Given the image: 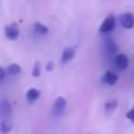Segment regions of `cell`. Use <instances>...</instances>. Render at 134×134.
<instances>
[{
	"instance_id": "5bb4252c",
	"label": "cell",
	"mask_w": 134,
	"mask_h": 134,
	"mask_svg": "<svg viewBox=\"0 0 134 134\" xmlns=\"http://www.w3.org/2000/svg\"><path fill=\"white\" fill-rule=\"evenodd\" d=\"M106 46H107V51H108L110 55H114V53L116 52V45H115V43H114L113 41L108 39L106 43Z\"/></svg>"
},
{
	"instance_id": "4fadbf2b",
	"label": "cell",
	"mask_w": 134,
	"mask_h": 134,
	"mask_svg": "<svg viewBox=\"0 0 134 134\" xmlns=\"http://www.w3.org/2000/svg\"><path fill=\"white\" fill-rule=\"evenodd\" d=\"M35 31L38 35H46L49 32V29L42 23H35Z\"/></svg>"
},
{
	"instance_id": "7c38bea8",
	"label": "cell",
	"mask_w": 134,
	"mask_h": 134,
	"mask_svg": "<svg viewBox=\"0 0 134 134\" xmlns=\"http://www.w3.org/2000/svg\"><path fill=\"white\" fill-rule=\"evenodd\" d=\"M0 111H1L3 114H6V115L11 114V113H12L11 104L8 103L7 101H1V102H0Z\"/></svg>"
},
{
	"instance_id": "5b68a950",
	"label": "cell",
	"mask_w": 134,
	"mask_h": 134,
	"mask_svg": "<svg viewBox=\"0 0 134 134\" xmlns=\"http://www.w3.org/2000/svg\"><path fill=\"white\" fill-rule=\"evenodd\" d=\"M66 107V101L63 99V97H57L55 100V103H53V107H52V113L53 115H59L64 111Z\"/></svg>"
},
{
	"instance_id": "30bf717a",
	"label": "cell",
	"mask_w": 134,
	"mask_h": 134,
	"mask_svg": "<svg viewBox=\"0 0 134 134\" xmlns=\"http://www.w3.org/2000/svg\"><path fill=\"white\" fill-rule=\"evenodd\" d=\"M12 128H13V125H12V122L8 121V120H3L1 124H0V132L4 134L10 133V132L12 131Z\"/></svg>"
},
{
	"instance_id": "277c9868",
	"label": "cell",
	"mask_w": 134,
	"mask_h": 134,
	"mask_svg": "<svg viewBox=\"0 0 134 134\" xmlns=\"http://www.w3.org/2000/svg\"><path fill=\"white\" fill-rule=\"evenodd\" d=\"M118 80H119V76L114 72V71L108 70V71H106V72L103 74L101 81H102V83H104V84H107V86L111 87V86H115V84H116Z\"/></svg>"
},
{
	"instance_id": "9c48e42d",
	"label": "cell",
	"mask_w": 134,
	"mask_h": 134,
	"mask_svg": "<svg viewBox=\"0 0 134 134\" xmlns=\"http://www.w3.org/2000/svg\"><path fill=\"white\" fill-rule=\"evenodd\" d=\"M116 108H118V100L111 99L104 103V111L107 114H111Z\"/></svg>"
},
{
	"instance_id": "8992f818",
	"label": "cell",
	"mask_w": 134,
	"mask_h": 134,
	"mask_svg": "<svg viewBox=\"0 0 134 134\" xmlns=\"http://www.w3.org/2000/svg\"><path fill=\"white\" fill-rule=\"evenodd\" d=\"M115 64H116L119 70H125L129 65V59L125 53H120L115 57Z\"/></svg>"
},
{
	"instance_id": "8fae6325",
	"label": "cell",
	"mask_w": 134,
	"mask_h": 134,
	"mask_svg": "<svg viewBox=\"0 0 134 134\" xmlns=\"http://www.w3.org/2000/svg\"><path fill=\"white\" fill-rule=\"evenodd\" d=\"M21 71V66L19 65V64L17 63H11L10 65L7 66V72L10 74V75H18V74H20Z\"/></svg>"
},
{
	"instance_id": "52a82bcc",
	"label": "cell",
	"mask_w": 134,
	"mask_h": 134,
	"mask_svg": "<svg viewBox=\"0 0 134 134\" xmlns=\"http://www.w3.org/2000/svg\"><path fill=\"white\" fill-rule=\"evenodd\" d=\"M75 53H76L75 48H72V46H68V48H65L63 50V52H62V58H61L62 63L63 64L69 63V62L75 57Z\"/></svg>"
},
{
	"instance_id": "ac0fdd59",
	"label": "cell",
	"mask_w": 134,
	"mask_h": 134,
	"mask_svg": "<svg viewBox=\"0 0 134 134\" xmlns=\"http://www.w3.org/2000/svg\"><path fill=\"white\" fill-rule=\"evenodd\" d=\"M4 79H5V70H4V68L0 66V81H3Z\"/></svg>"
},
{
	"instance_id": "3957f363",
	"label": "cell",
	"mask_w": 134,
	"mask_h": 134,
	"mask_svg": "<svg viewBox=\"0 0 134 134\" xmlns=\"http://www.w3.org/2000/svg\"><path fill=\"white\" fill-rule=\"evenodd\" d=\"M119 20H120V24H121L125 29H127V30L133 29V26H134V14L131 13V12H126V13H124V14L120 15Z\"/></svg>"
},
{
	"instance_id": "9a60e30c",
	"label": "cell",
	"mask_w": 134,
	"mask_h": 134,
	"mask_svg": "<svg viewBox=\"0 0 134 134\" xmlns=\"http://www.w3.org/2000/svg\"><path fill=\"white\" fill-rule=\"evenodd\" d=\"M41 63L39 62H36L35 63V66H33V70H32V76L33 77H39L41 76Z\"/></svg>"
},
{
	"instance_id": "ba28073f",
	"label": "cell",
	"mask_w": 134,
	"mask_h": 134,
	"mask_svg": "<svg viewBox=\"0 0 134 134\" xmlns=\"http://www.w3.org/2000/svg\"><path fill=\"white\" fill-rule=\"evenodd\" d=\"M41 96V90H38L36 88H30L27 91H26V100H27L30 103H33L36 102Z\"/></svg>"
},
{
	"instance_id": "2e32d148",
	"label": "cell",
	"mask_w": 134,
	"mask_h": 134,
	"mask_svg": "<svg viewBox=\"0 0 134 134\" xmlns=\"http://www.w3.org/2000/svg\"><path fill=\"white\" fill-rule=\"evenodd\" d=\"M126 116H127V119L131 120V121L134 124V107L131 109V110H128V113H127Z\"/></svg>"
},
{
	"instance_id": "6da1fadb",
	"label": "cell",
	"mask_w": 134,
	"mask_h": 134,
	"mask_svg": "<svg viewBox=\"0 0 134 134\" xmlns=\"http://www.w3.org/2000/svg\"><path fill=\"white\" fill-rule=\"evenodd\" d=\"M116 25V18L113 14H109L104 18V20L102 21L101 26H100V32L101 33H108L113 31Z\"/></svg>"
},
{
	"instance_id": "e0dca14e",
	"label": "cell",
	"mask_w": 134,
	"mask_h": 134,
	"mask_svg": "<svg viewBox=\"0 0 134 134\" xmlns=\"http://www.w3.org/2000/svg\"><path fill=\"white\" fill-rule=\"evenodd\" d=\"M53 68H55V63H53L52 61L48 62V64H46V70H48V71H52Z\"/></svg>"
},
{
	"instance_id": "7a4b0ae2",
	"label": "cell",
	"mask_w": 134,
	"mask_h": 134,
	"mask_svg": "<svg viewBox=\"0 0 134 134\" xmlns=\"http://www.w3.org/2000/svg\"><path fill=\"white\" fill-rule=\"evenodd\" d=\"M19 27L15 23L8 24L5 26V37L10 41H15L18 37H19Z\"/></svg>"
}]
</instances>
